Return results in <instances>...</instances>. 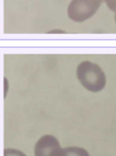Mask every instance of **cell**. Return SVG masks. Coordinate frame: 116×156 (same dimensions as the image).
Instances as JSON below:
<instances>
[{"mask_svg":"<svg viewBox=\"0 0 116 156\" xmlns=\"http://www.w3.org/2000/svg\"><path fill=\"white\" fill-rule=\"evenodd\" d=\"M61 150L58 139L53 135H43L34 148L35 156H58Z\"/></svg>","mask_w":116,"mask_h":156,"instance_id":"cell-3","label":"cell"},{"mask_svg":"<svg viewBox=\"0 0 116 156\" xmlns=\"http://www.w3.org/2000/svg\"><path fill=\"white\" fill-rule=\"evenodd\" d=\"M114 14H115V16H114V18H115V23H116V8H115V11H114Z\"/></svg>","mask_w":116,"mask_h":156,"instance_id":"cell-8","label":"cell"},{"mask_svg":"<svg viewBox=\"0 0 116 156\" xmlns=\"http://www.w3.org/2000/svg\"><path fill=\"white\" fill-rule=\"evenodd\" d=\"M3 156H27L23 152L16 149H5L3 152Z\"/></svg>","mask_w":116,"mask_h":156,"instance_id":"cell-5","label":"cell"},{"mask_svg":"<svg viewBox=\"0 0 116 156\" xmlns=\"http://www.w3.org/2000/svg\"><path fill=\"white\" fill-rule=\"evenodd\" d=\"M50 33H65L63 30H52V31H50Z\"/></svg>","mask_w":116,"mask_h":156,"instance_id":"cell-7","label":"cell"},{"mask_svg":"<svg viewBox=\"0 0 116 156\" xmlns=\"http://www.w3.org/2000/svg\"><path fill=\"white\" fill-rule=\"evenodd\" d=\"M76 76L79 83L89 91L99 93L104 88L107 78L104 70L97 64L84 61L77 66Z\"/></svg>","mask_w":116,"mask_h":156,"instance_id":"cell-1","label":"cell"},{"mask_svg":"<svg viewBox=\"0 0 116 156\" xmlns=\"http://www.w3.org/2000/svg\"><path fill=\"white\" fill-rule=\"evenodd\" d=\"M58 156H90L88 151L80 147H67L60 150Z\"/></svg>","mask_w":116,"mask_h":156,"instance_id":"cell-4","label":"cell"},{"mask_svg":"<svg viewBox=\"0 0 116 156\" xmlns=\"http://www.w3.org/2000/svg\"><path fill=\"white\" fill-rule=\"evenodd\" d=\"M104 2H106V4L108 5V8L110 9L112 12H114L116 8V0H102Z\"/></svg>","mask_w":116,"mask_h":156,"instance_id":"cell-6","label":"cell"},{"mask_svg":"<svg viewBox=\"0 0 116 156\" xmlns=\"http://www.w3.org/2000/svg\"><path fill=\"white\" fill-rule=\"evenodd\" d=\"M102 2V0H72L68 6V16L75 23L86 21L97 12Z\"/></svg>","mask_w":116,"mask_h":156,"instance_id":"cell-2","label":"cell"}]
</instances>
